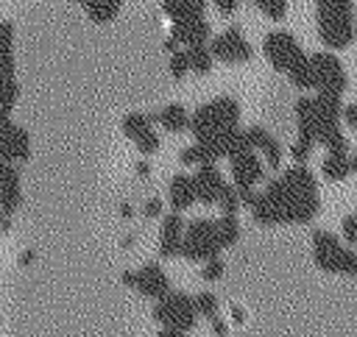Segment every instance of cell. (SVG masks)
Listing matches in <instances>:
<instances>
[{
	"instance_id": "15",
	"label": "cell",
	"mask_w": 357,
	"mask_h": 337,
	"mask_svg": "<svg viewBox=\"0 0 357 337\" xmlns=\"http://www.w3.org/2000/svg\"><path fill=\"white\" fill-rule=\"evenodd\" d=\"M184 217L181 212H167L162 214V228H159V256L170 259L181 253V242H184Z\"/></svg>"
},
{
	"instance_id": "46",
	"label": "cell",
	"mask_w": 357,
	"mask_h": 337,
	"mask_svg": "<svg viewBox=\"0 0 357 337\" xmlns=\"http://www.w3.org/2000/svg\"><path fill=\"white\" fill-rule=\"evenodd\" d=\"M354 251H357V248H354Z\"/></svg>"
},
{
	"instance_id": "24",
	"label": "cell",
	"mask_w": 357,
	"mask_h": 337,
	"mask_svg": "<svg viewBox=\"0 0 357 337\" xmlns=\"http://www.w3.org/2000/svg\"><path fill=\"white\" fill-rule=\"evenodd\" d=\"M123 8V0H86L84 3V11L92 22L103 25V22H112Z\"/></svg>"
},
{
	"instance_id": "1",
	"label": "cell",
	"mask_w": 357,
	"mask_h": 337,
	"mask_svg": "<svg viewBox=\"0 0 357 337\" xmlns=\"http://www.w3.org/2000/svg\"><path fill=\"white\" fill-rule=\"evenodd\" d=\"M190 131L192 139L218 162L229 159L237 148H243L245 128H240V103L231 95H218L206 103H201L190 114Z\"/></svg>"
},
{
	"instance_id": "33",
	"label": "cell",
	"mask_w": 357,
	"mask_h": 337,
	"mask_svg": "<svg viewBox=\"0 0 357 337\" xmlns=\"http://www.w3.org/2000/svg\"><path fill=\"white\" fill-rule=\"evenodd\" d=\"M167 67H170V75H173L176 81H181V78L190 72V58H187V50H184V47L173 50V53H170Z\"/></svg>"
},
{
	"instance_id": "28",
	"label": "cell",
	"mask_w": 357,
	"mask_h": 337,
	"mask_svg": "<svg viewBox=\"0 0 357 337\" xmlns=\"http://www.w3.org/2000/svg\"><path fill=\"white\" fill-rule=\"evenodd\" d=\"M20 97V86L14 75H0V114H11V109L17 106Z\"/></svg>"
},
{
	"instance_id": "29",
	"label": "cell",
	"mask_w": 357,
	"mask_h": 337,
	"mask_svg": "<svg viewBox=\"0 0 357 337\" xmlns=\"http://www.w3.org/2000/svg\"><path fill=\"white\" fill-rule=\"evenodd\" d=\"M287 78H290V84H293L296 89L312 92V64H310V56H304V58L287 72Z\"/></svg>"
},
{
	"instance_id": "21",
	"label": "cell",
	"mask_w": 357,
	"mask_h": 337,
	"mask_svg": "<svg viewBox=\"0 0 357 337\" xmlns=\"http://www.w3.org/2000/svg\"><path fill=\"white\" fill-rule=\"evenodd\" d=\"M354 173V162H351V153L349 150H329L321 162V175L326 181H346L349 175Z\"/></svg>"
},
{
	"instance_id": "34",
	"label": "cell",
	"mask_w": 357,
	"mask_h": 337,
	"mask_svg": "<svg viewBox=\"0 0 357 337\" xmlns=\"http://www.w3.org/2000/svg\"><path fill=\"white\" fill-rule=\"evenodd\" d=\"M312 148H315V142L296 136V139L290 142V159H293V164H307L310 156H312Z\"/></svg>"
},
{
	"instance_id": "18",
	"label": "cell",
	"mask_w": 357,
	"mask_h": 337,
	"mask_svg": "<svg viewBox=\"0 0 357 337\" xmlns=\"http://www.w3.org/2000/svg\"><path fill=\"white\" fill-rule=\"evenodd\" d=\"M22 201V184H20V167L0 159V212L14 214Z\"/></svg>"
},
{
	"instance_id": "39",
	"label": "cell",
	"mask_w": 357,
	"mask_h": 337,
	"mask_svg": "<svg viewBox=\"0 0 357 337\" xmlns=\"http://www.w3.org/2000/svg\"><path fill=\"white\" fill-rule=\"evenodd\" d=\"M340 120H343V123H346L351 131H357V103H346V106H343Z\"/></svg>"
},
{
	"instance_id": "37",
	"label": "cell",
	"mask_w": 357,
	"mask_h": 337,
	"mask_svg": "<svg viewBox=\"0 0 357 337\" xmlns=\"http://www.w3.org/2000/svg\"><path fill=\"white\" fill-rule=\"evenodd\" d=\"M318 145H324L326 148V153L329 150H349V139H346V134H343V128L337 125V128H332Z\"/></svg>"
},
{
	"instance_id": "25",
	"label": "cell",
	"mask_w": 357,
	"mask_h": 337,
	"mask_svg": "<svg viewBox=\"0 0 357 337\" xmlns=\"http://www.w3.org/2000/svg\"><path fill=\"white\" fill-rule=\"evenodd\" d=\"M0 75H14V25L0 22Z\"/></svg>"
},
{
	"instance_id": "17",
	"label": "cell",
	"mask_w": 357,
	"mask_h": 337,
	"mask_svg": "<svg viewBox=\"0 0 357 337\" xmlns=\"http://www.w3.org/2000/svg\"><path fill=\"white\" fill-rule=\"evenodd\" d=\"M192 184H195L198 201H201V203H209V206L218 203V198H220V192H223V187H226L223 173L218 170L215 162H212V164H201V167H195V170H192Z\"/></svg>"
},
{
	"instance_id": "30",
	"label": "cell",
	"mask_w": 357,
	"mask_h": 337,
	"mask_svg": "<svg viewBox=\"0 0 357 337\" xmlns=\"http://www.w3.org/2000/svg\"><path fill=\"white\" fill-rule=\"evenodd\" d=\"M178 162H181L184 167H192V170H195V167H201V164H212L215 159H212L198 142H192V145H187V148L178 153Z\"/></svg>"
},
{
	"instance_id": "8",
	"label": "cell",
	"mask_w": 357,
	"mask_h": 337,
	"mask_svg": "<svg viewBox=\"0 0 357 337\" xmlns=\"http://www.w3.org/2000/svg\"><path fill=\"white\" fill-rule=\"evenodd\" d=\"M312 64V92L318 95H343L349 78H346V67L335 53H312L310 56Z\"/></svg>"
},
{
	"instance_id": "45",
	"label": "cell",
	"mask_w": 357,
	"mask_h": 337,
	"mask_svg": "<svg viewBox=\"0 0 357 337\" xmlns=\"http://www.w3.org/2000/svg\"><path fill=\"white\" fill-rule=\"evenodd\" d=\"M70 3H81V6H84V3H86V0H70Z\"/></svg>"
},
{
	"instance_id": "20",
	"label": "cell",
	"mask_w": 357,
	"mask_h": 337,
	"mask_svg": "<svg viewBox=\"0 0 357 337\" xmlns=\"http://www.w3.org/2000/svg\"><path fill=\"white\" fill-rule=\"evenodd\" d=\"M170 36H173L181 47L209 45V39H212V28H209L206 17H198V19H187V22H173Z\"/></svg>"
},
{
	"instance_id": "22",
	"label": "cell",
	"mask_w": 357,
	"mask_h": 337,
	"mask_svg": "<svg viewBox=\"0 0 357 337\" xmlns=\"http://www.w3.org/2000/svg\"><path fill=\"white\" fill-rule=\"evenodd\" d=\"M153 123H159L170 134H181L190 128V111L181 103H167L153 114Z\"/></svg>"
},
{
	"instance_id": "2",
	"label": "cell",
	"mask_w": 357,
	"mask_h": 337,
	"mask_svg": "<svg viewBox=\"0 0 357 337\" xmlns=\"http://www.w3.org/2000/svg\"><path fill=\"white\" fill-rule=\"evenodd\" d=\"M279 206L282 212V226L284 223H312V217L321 209L318 198V181L307 170V164H290L282 170L276 178H271L262 187Z\"/></svg>"
},
{
	"instance_id": "11",
	"label": "cell",
	"mask_w": 357,
	"mask_h": 337,
	"mask_svg": "<svg viewBox=\"0 0 357 337\" xmlns=\"http://www.w3.org/2000/svg\"><path fill=\"white\" fill-rule=\"evenodd\" d=\"M123 281L131 290H137L142 298H151V301L162 298L170 290V279H167V273H165V267L159 262H148L139 270H126L123 273Z\"/></svg>"
},
{
	"instance_id": "23",
	"label": "cell",
	"mask_w": 357,
	"mask_h": 337,
	"mask_svg": "<svg viewBox=\"0 0 357 337\" xmlns=\"http://www.w3.org/2000/svg\"><path fill=\"white\" fill-rule=\"evenodd\" d=\"M162 8L170 17V22H187L204 17V0H162Z\"/></svg>"
},
{
	"instance_id": "9",
	"label": "cell",
	"mask_w": 357,
	"mask_h": 337,
	"mask_svg": "<svg viewBox=\"0 0 357 337\" xmlns=\"http://www.w3.org/2000/svg\"><path fill=\"white\" fill-rule=\"evenodd\" d=\"M262 53L268 58V64L276 70V72H290L307 53L301 50L298 39L290 33V31H271L265 39H262Z\"/></svg>"
},
{
	"instance_id": "27",
	"label": "cell",
	"mask_w": 357,
	"mask_h": 337,
	"mask_svg": "<svg viewBox=\"0 0 357 337\" xmlns=\"http://www.w3.org/2000/svg\"><path fill=\"white\" fill-rule=\"evenodd\" d=\"M187 50V58H190V72L195 75H206L215 64V56L209 50V45H192V47H184Z\"/></svg>"
},
{
	"instance_id": "43",
	"label": "cell",
	"mask_w": 357,
	"mask_h": 337,
	"mask_svg": "<svg viewBox=\"0 0 357 337\" xmlns=\"http://www.w3.org/2000/svg\"><path fill=\"white\" fill-rule=\"evenodd\" d=\"M156 337H187L184 331H176V329H159Z\"/></svg>"
},
{
	"instance_id": "3",
	"label": "cell",
	"mask_w": 357,
	"mask_h": 337,
	"mask_svg": "<svg viewBox=\"0 0 357 337\" xmlns=\"http://www.w3.org/2000/svg\"><path fill=\"white\" fill-rule=\"evenodd\" d=\"M296 114V128L301 139L310 142H321L332 128L340 125V114H343V100L340 95H301L293 106Z\"/></svg>"
},
{
	"instance_id": "10",
	"label": "cell",
	"mask_w": 357,
	"mask_h": 337,
	"mask_svg": "<svg viewBox=\"0 0 357 337\" xmlns=\"http://www.w3.org/2000/svg\"><path fill=\"white\" fill-rule=\"evenodd\" d=\"M229 173H231V184L243 187V189H257V184L265 181V162L262 156L251 148V142H245L243 148H237L229 156Z\"/></svg>"
},
{
	"instance_id": "36",
	"label": "cell",
	"mask_w": 357,
	"mask_h": 337,
	"mask_svg": "<svg viewBox=\"0 0 357 337\" xmlns=\"http://www.w3.org/2000/svg\"><path fill=\"white\" fill-rule=\"evenodd\" d=\"M223 273H226V262L220 256H212V259L201 262V279L204 281H218Z\"/></svg>"
},
{
	"instance_id": "26",
	"label": "cell",
	"mask_w": 357,
	"mask_h": 337,
	"mask_svg": "<svg viewBox=\"0 0 357 337\" xmlns=\"http://www.w3.org/2000/svg\"><path fill=\"white\" fill-rule=\"evenodd\" d=\"M215 234H218V242L220 248H231L237 240H240V220L237 214H220L215 217Z\"/></svg>"
},
{
	"instance_id": "12",
	"label": "cell",
	"mask_w": 357,
	"mask_h": 337,
	"mask_svg": "<svg viewBox=\"0 0 357 337\" xmlns=\"http://www.w3.org/2000/svg\"><path fill=\"white\" fill-rule=\"evenodd\" d=\"M31 156V136L11 114H0V159L8 164H22Z\"/></svg>"
},
{
	"instance_id": "35",
	"label": "cell",
	"mask_w": 357,
	"mask_h": 337,
	"mask_svg": "<svg viewBox=\"0 0 357 337\" xmlns=\"http://www.w3.org/2000/svg\"><path fill=\"white\" fill-rule=\"evenodd\" d=\"M257 3V8L268 17V19H282L284 14H287V3L290 0H254Z\"/></svg>"
},
{
	"instance_id": "4",
	"label": "cell",
	"mask_w": 357,
	"mask_h": 337,
	"mask_svg": "<svg viewBox=\"0 0 357 337\" xmlns=\"http://www.w3.org/2000/svg\"><path fill=\"white\" fill-rule=\"evenodd\" d=\"M318 39L329 50H343L354 42V0H315Z\"/></svg>"
},
{
	"instance_id": "14",
	"label": "cell",
	"mask_w": 357,
	"mask_h": 337,
	"mask_svg": "<svg viewBox=\"0 0 357 337\" xmlns=\"http://www.w3.org/2000/svg\"><path fill=\"white\" fill-rule=\"evenodd\" d=\"M123 134L134 142V148L142 153V156H151L159 150V136H156V128H153V117L142 114V111H131L123 117Z\"/></svg>"
},
{
	"instance_id": "38",
	"label": "cell",
	"mask_w": 357,
	"mask_h": 337,
	"mask_svg": "<svg viewBox=\"0 0 357 337\" xmlns=\"http://www.w3.org/2000/svg\"><path fill=\"white\" fill-rule=\"evenodd\" d=\"M340 228H343V240H346L351 248H357V212H354V214H346L343 223H340Z\"/></svg>"
},
{
	"instance_id": "6",
	"label": "cell",
	"mask_w": 357,
	"mask_h": 337,
	"mask_svg": "<svg viewBox=\"0 0 357 337\" xmlns=\"http://www.w3.org/2000/svg\"><path fill=\"white\" fill-rule=\"evenodd\" d=\"M198 306L195 298L178 290H167L162 298L153 301V320L162 329H176V331H190L198 323Z\"/></svg>"
},
{
	"instance_id": "31",
	"label": "cell",
	"mask_w": 357,
	"mask_h": 337,
	"mask_svg": "<svg viewBox=\"0 0 357 337\" xmlns=\"http://www.w3.org/2000/svg\"><path fill=\"white\" fill-rule=\"evenodd\" d=\"M215 206L220 209V214H237V209L243 206V201H240V189H237L234 184H226Z\"/></svg>"
},
{
	"instance_id": "5",
	"label": "cell",
	"mask_w": 357,
	"mask_h": 337,
	"mask_svg": "<svg viewBox=\"0 0 357 337\" xmlns=\"http://www.w3.org/2000/svg\"><path fill=\"white\" fill-rule=\"evenodd\" d=\"M312 262L326 273L357 276V251L346 248L335 231L315 228L312 231Z\"/></svg>"
},
{
	"instance_id": "19",
	"label": "cell",
	"mask_w": 357,
	"mask_h": 337,
	"mask_svg": "<svg viewBox=\"0 0 357 337\" xmlns=\"http://www.w3.org/2000/svg\"><path fill=\"white\" fill-rule=\"evenodd\" d=\"M167 203H170V212H184V209H190V206L198 203V192H195V184H192V173H176V175L170 178Z\"/></svg>"
},
{
	"instance_id": "32",
	"label": "cell",
	"mask_w": 357,
	"mask_h": 337,
	"mask_svg": "<svg viewBox=\"0 0 357 337\" xmlns=\"http://www.w3.org/2000/svg\"><path fill=\"white\" fill-rule=\"evenodd\" d=\"M195 306H198V315L206 318V320H212V318L220 315V301H218L215 292H198L195 295Z\"/></svg>"
},
{
	"instance_id": "13",
	"label": "cell",
	"mask_w": 357,
	"mask_h": 337,
	"mask_svg": "<svg viewBox=\"0 0 357 337\" xmlns=\"http://www.w3.org/2000/svg\"><path fill=\"white\" fill-rule=\"evenodd\" d=\"M209 50H212L215 61H223V64H245L254 56L248 39L240 33V28H226L218 36H212Z\"/></svg>"
},
{
	"instance_id": "16",
	"label": "cell",
	"mask_w": 357,
	"mask_h": 337,
	"mask_svg": "<svg viewBox=\"0 0 357 337\" xmlns=\"http://www.w3.org/2000/svg\"><path fill=\"white\" fill-rule=\"evenodd\" d=\"M245 139L251 142V148L262 156V162H265V167H282V159H284V150H282V145H279V139L268 131V128H262V125H248L245 128Z\"/></svg>"
},
{
	"instance_id": "44",
	"label": "cell",
	"mask_w": 357,
	"mask_h": 337,
	"mask_svg": "<svg viewBox=\"0 0 357 337\" xmlns=\"http://www.w3.org/2000/svg\"><path fill=\"white\" fill-rule=\"evenodd\" d=\"M351 162H354V173H357V150L351 153Z\"/></svg>"
},
{
	"instance_id": "41",
	"label": "cell",
	"mask_w": 357,
	"mask_h": 337,
	"mask_svg": "<svg viewBox=\"0 0 357 337\" xmlns=\"http://www.w3.org/2000/svg\"><path fill=\"white\" fill-rule=\"evenodd\" d=\"M215 3V8L220 11V14H231V11H237V6H240V0H212Z\"/></svg>"
},
{
	"instance_id": "7",
	"label": "cell",
	"mask_w": 357,
	"mask_h": 337,
	"mask_svg": "<svg viewBox=\"0 0 357 337\" xmlns=\"http://www.w3.org/2000/svg\"><path fill=\"white\" fill-rule=\"evenodd\" d=\"M220 242L215 234V220L212 217H195L184 228V242H181V256L187 262H206L212 256H220Z\"/></svg>"
},
{
	"instance_id": "40",
	"label": "cell",
	"mask_w": 357,
	"mask_h": 337,
	"mask_svg": "<svg viewBox=\"0 0 357 337\" xmlns=\"http://www.w3.org/2000/svg\"><path fill=\"white\" fill-rule=\"evenodd\" d=\"M142 212H145V217H162V214H165V206H162L159 198H148Z\"/></svg>"
},
{
	"instance_id": "42",
	"label": "cell",
	"mask_w": 357,
	"mask_h": 337,
	"mask_svg": "<svg viewBox=\"0 0 357 337\" xmlns=\"http://www.w3.org/2000/svg\"><path fill=\"white\" fill-rule=\"evenodd\" d=\"M209 323H212V331H215L218 337H226V334H229V326H226V320H223L220 315H218V318H212Z\"/></svg>"
}]
</instances>
